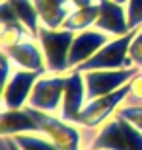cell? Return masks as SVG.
Here are the masks:
<instances>
[{"label":"cell","mask_w":142,"mask_h":150,"mask_svg":"<svg viewBox=\"0 0 142 150\" xmlns=\"http://www.w3.org/2000/svg\"><path fill=\"white\" fill-rule=\"evenodd\" d=\"M74 35L76 33L62 28L51 29V28H45V25L39 28L37 43L43 51L47 72H55V74L68 72V55H70Z\"/></svg>","instance_id":"3"},{"label":"cell","mask_w":142,"mask_h":150,"mask_svg":"<svg viewBox=\"0 0 142 150\" xmlns=\"http://www.w3.org/2000/svg\"><path fill=\"white\" fill-rule=\"evenodd\" d=\"M6 55L12 59L14 67L23 68V70H33V72L43 74L47 72V67H45V57L43 51L39 47L37 39L33 37H25L23 41L12 45V47H6Z\"/></svg>","instance_id":"12"},{"label":"cell","mask_w":142,"mask_h":150,"mask_svg":"<svg viewBox=\"0 0 142 150\" xmlns=\"http://www.w3.org/2000/svg\"><path fill=\"white\" fill-rule=\"evenodd\" d=\"M33 4H35V10L39 14L41 25L51 29L62 28L68 14L74 10L70 0H33Z\"/></svg>","instance_id":"14"},{"label":"cell","mask_w":142,"mask_h":150,"mask_svg":"<svg viewBox=\"0 0 142 150\" xmlns=\"http://www.w3.org/2000/svg\"><path fill=\"white\" fill-rule=\"evenodd\" d=\"M70 2H72V6H74V8H84V6L93 4L95 0H70Z\"/></svg>","instance_id":"24"},{"label":"cell","mask_w":142,"mask_h":150,"mask_svg":"<svg viewBox=\"0 0 142 150\" xmlns=\"http://www.w3.org/2000/svg\"><path fill=\"white\" fill-rule=\"evenodd\" d=\"M99 6V16L93 28L111 35V37H121L131 31L129 20H126V8L123 4H117L113 0H95Z\"/></svg>","instance_id":"11"},{"label":"cell","mask_w":142,"mask_h":150,"mask_svg":"<svg viewBox=\"0 0 142 150\" xmlns=\"http://www.w3.org/2000/svg\"><path fill=\"white\" fill-rule=\"evenodd\" d=\"M107 41H111V35L103 33L95 28L84 29V31L76 33L70 47V55H68V70H74L82 62H86L88 59H92Z\"/></svg>","instance_id":"10"},{"label":"cell","mask_w":142,"mask_h":150,"mask_svg":"<svg viewBox=\"0 0 142 150\" xmlns=\"http://www.w3.org/2000/svg\"><path fill=\"white\" fill-rule=\"evenodd\" d=\"M88 148L99 150H142V131L132 127L123 117L113 115L101 129L93 131L88 140Z\"/></svg>","instance_id":"1"},{"label":"cell","mask_w":142,"mask_h":150,"mask_svg":"<svg viewBox=\"0 0 142 150\" xmlns=\"http://www.w3.org/2000/svg\"><path fill=\"white\" fill-rule=\"evenodd\" d=\"M41 76L39 72L33 70H23V68H14L6 82L4 88V98H2V107L4 109H23L28 105L29 94H31L33 86Z\"/></svg>","instance_id":"9"},{"label":"cell","mask_w":142,"mask_h":150,"mask_svg":"<svg viewBox=\"0 0 142 150\" xmlns=\"http://www.w3.org/2000/svg\"><path fill=\"white\" fill-rule=\"evenodd\" d=\"M10 4L14 6V10L18 14V20L25 25V29L29 31L33 39H37L39 28H41V20H39V14L35 10V4L33 0H10Z\"/></svg>","instance_id":"16"},{"label":"cell","mask_w":142,"mask_h":150,"mask_svg":"<svg viewBox=\"0 0 142 150\" xmlns=\"http://www.w3.org/2000/svg\"><path fill=\"white\" fill-rule=\"evenodd\" d=\"M126 98H129V84L123 86L121 90H117V92H113V94H107V96L86 101L82 113L76 119V125H80L86 131L101 129L117 113V109L126 101Z\"/></svg>","instance_id":"5"},{"label":"cell","mask_w":142,"mask_h":150,"mask_svg":"<svg viewBox=\"0 0 142 150\" xmlns=\"http://www.w3.org/2000/svg\"><path fill=\"white\" fill-rule=\"evenodd\" d=\"M86 82H84V72L80 70H68L64 72V92H62V103H60V113L64 121L76 123L78 115L82 113L86 105Z\"/></svg>","instance_id":"8"},{"label":"cell","mask_w":142,"mask_h":150,"mask_svg":"<svg viewBox=\"0 0 142 150\" xmlns=\"http://www.w3.org/2000/svg\"><path fill=\"white\" fill-rule=\"evenodd\" d=\"M99 16V6L97 2H93L90 6H84V8H74V10L68 14V18L62 23V29H68L72 33H80L84 29H90L95 25Z\"/></svg>","instance_id":"15"},{"label":"cell","mask_w":142,"mask_h":150,"mask_svg":"<svg viewBox=\"0 0 142 150\" xmlns=\"http://www.w3.org/2000/svg\"><path fill=\"white\" fill-rule=\"evenodd\" d=\"M20 133H41L31 113L23 109H4L0 107V137H14Z\"/></svg>","instance_id":"13"},{"label":"cell","mask_w":142,"mask_h":150,"mask_svg":"<svg viewBox=\"0 0 142 150\" xmlns=\"http://www.w3.org/2000/svg\"><path fill=\"white\" fill-rule=\"evenodd\" d=\"M126 103H142V70H138L129 82V98Z\"/></svg>","instance_id":"22"},{"label":"cell","mask_w":142,"mask_h":150,"mask_svg":"<svg viewBox=\"0 0 142 150\" xmlns=\"http://www.w3.org/2000/svg\"><path fill=\"white\" fill-rule=\"evenodd\" d=\"M12 70H14V62H12V59L6 55V51L0 49V107H2V98H4L6 82H8Z\"/></svg>","instance_id":"20"},{"label":"cell","mask_w":142,"mask_h":150,"mask_svg":"<svg viewBox=\"0 0 142 150\" xmlns=\"http://www.w3.org/2000/svg\"><path fill=\"white\" fill-rule=\"evenodd\" d=\"M136 33V29H131L126 35H121V37H113L111 41L101 47V49L88 59L86 62H82L76 70L80 72H88V70H119V68H132L131 57H129V47H131V41Z\"/></svg>","instance_id":"4"},{"label":"cell","mask_w":142,"mask_h":150,"mask_svg":"<svg viewBox=\"0 0 142 150\" xmlns=\"http://www.w3.org/2000/svg\"><path fill=\"white\" fill-rule=\"evenodd\" d=\"M18 14L14 10V6L10 4V0H0V23L2 25H8V23H16Z\"/></svg>","instance_id":"23"},{"label":"cell","mask_w":142,"mask_h":150,"mask_svg":"<svg viewBox=\"0 0 142 150\" xmlns=\"http://www.w3.org/2000/svg\"><path fill=\"white\" fill-rule=\"evenodd\" d=\"M8 146H10V150H20V148H18V144L12 140V137H8Z\"/></svg>","instance_id":"25"},{"label":"cell","mask_w":142,"mask_h":150,"mask_svg":"<svg viewBox=\"0 0 142 150\" xmlns=\"http://www.w3.org/2000/svg\"><path fill=\"white\" fill-rule=\"evenodd\" d=\"M115 115L123 117L125 121H129L132 127H136L138 131H142V103H123L117 109Z\"/></svg>","instance_id":"18"},{"label":"cell","mask_w":142,"mask_h":150,"mask_svg":"<svg viewBox=\"0 0 142 150\" xmlns=\"http://www.w3.org/2000/svg\"><path fill=\"white\" fill-rule=\"evenodd\" d=\"M2 31H4V25L0 23V39H2Z\"/></svg>","instance_id":"27"},{"label":"cell","mask_w":142,"mask_h":150,"mask_svg":"<svg viewBox=\"0 0 142 150\" xmlns=\"http://www.w3.org/2000/svg\"><path fill=\"white\" fill-rule=\"evenodd\" d=\"M129 57H131L132 64L142 70V28H138L132 37L131 47H129Z\"/></svg>","instance_id":"21"},{"label":"cell","mask_w":142,"mask_h":150,"mask_svg":"<svg viewBox=\"0 0 142 150\" xmlns=\"http://www.w3.org/2000/svg\"><path fill=\"white\" fill-rule=\"evenodd\" d=\"M12 140L20 150H59L53 140H49L43 133H20L14 134Z\"/></svg>","instance_id":"17"},{"label":"cell","mask_w":142,"mask_h":150,"mask_svg":"<svg viewBox=\"0 0 142 150\" xmlns=\"http://www.w3.org/2000/svg\"><path fill=\"white\" fill-rule=\"evenodd\" d=\"M62 92H64V74L43 72L33 86L25 107L59 115L60 103H62Z\"/></svg>","instance_id":"6"},{"label":"cell","mask_w":142,"mask_h":150,"mask_svg":"<svg viewBox=\"0 0 142 150\" xmlns=\"http://www.w3.org/2000/svg\"><path fill=\"white\" fill-rule=\"evenodd\" d=\"M125 8H126L129 28L131 29L142 28V0H129L125 4Z\"/></svg>","instance_id":"19"},{"label":"cell","mask_w":142,"mask_h":150,"mask_svg":"<svg viewBox=\"0 0 142 150\" xmlns=\"http://www.w3.org/2000/svg\"><path fill=\"white\" fill-rule=\"evenodd\" d=\"M138 70L140 68L132 67V68H119V70H88V72H84L88 101L121 90L123 86L131 82V78Z\"/></svg>","instance_id":"7"},{"label":"cell","mask_w":142,"mask_h":150,"mask_svg":"<svg viewBox=\"0 0 142 150\" xmlns=\"http://www.w3.org/2000/svg\"><path fill=\"white\" fill-rule=\"evenodd\" d=\"M25 109L37 121L39 131L49 140H53L59 150H84L86 140H84V133L80 125L64 121L59 115H51V113L31 109V107H25Z\"/></svg>","instance_id":"2"},{"label":"cell","mask_w":142,"mask_h":150,"mask_svg":"<svg viewBox=\"0 0 142 150\" xmlns=\"http://www.w3.org/2000/svg\"><path fill=\"white\" fill-rule=\"evenodd\" d=\"M88 150H99V148H88Z\"/></svg>","instance_id":"28"},{"label":"cell","mask_w":142,"mask_h":150,"mask_svg":"<svg viewBox=\"0 0 142 150\" xmlns=\"http://www.w3.org/2000/svg\"><path fill=\"white\" fill-rule=\"evenodd\" d=\"M113 2H117V4H123V6H125L126 2H129V0H113Z\"/></svg>","instance_id":"26"}]
</instances>
